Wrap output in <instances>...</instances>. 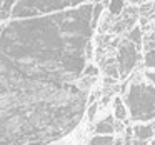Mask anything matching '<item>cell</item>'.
Listing matches in <instances>:
<instances>
[{
	"instance_id": "obj_9",
	"label": "cell",
	"mask_w": 155,
	"mask_h": 145,
	"mask_svg": "<svg viewBox=\"0 0 155 145\" xmlns=\"http://www.w3.org/2000/svg\"><path fill=\"white\" fill-rule=\"evenodd\" d=\"M127 40H130L132 44H135L137 47H140L142 42H143V37H142V30H140L138 27L132 28L130 34H128V37H127Z\"/></svg>"
},
{
	"instance_id": "obj_6",
	"label": "cell",
	"mask_w": 155,
	"mask_h": 145,
	"mask_svg": "<svg viewBox=\"0 0 155 145\" xmlns=\"http://www.w3.org/2000/svg\"><path fill=\"white\" fill-rule=\"evenodd\" d=\"M153 133H155L153 125H137V127H134V135L138 140H152Z\"/></svg>"
},
{
	"instance_id": "obj_11",
	"label": "cell",
	"mask_w": 155,
	"mask_h": 145,
	"mask_svg": "<svg viewBox=\"0 0 155 145\" xmlns=\"http://www.w3.org/2000/svg\"><path fill=\"white\" fill-rule=\"evenodd\" d=\"M145 67L155 68V48H150L145 54Z\"/></svg>"
},
{
	"instance_id": "obj_4",
	"label": "cell",
	"mask_w": 155,
	"mask_h": 145,
	"mask_svg": "<svg viewBox=\"0 0 155 145\" xmlns=\"http://www.w3.org/2000/svg\"><path fill=\"white\" fill-rule=\"evenodd\" d=\"M137 15H138V10H137L135 7H130V10L124 14L120 24L115 25V30H117V32H122V30H125L127 27H132V25L135 24V20H137Z\"/></svg>"
},
{
	"instance_id": "obj_15",
	"label": "cell",
	"mask_w": 155,
	"mask_h": 145,
	"mask_svg": "<svg viewBox=\"0 0 155 145\" xmlns=\"http://www.w3.org/2000/svg\"><path fill=\"white\" fill-rule=\"evenodd\" d=\"M145 77L150 80L152 85H155V72H145Z\"/></svg>"
},
{
	"instance_id": "obj_7",
	"label": "cell",
	"mask_w": 155,
	"mask_h": 145,
	"mask_svg": "<svg viewBox=\"0 0 155 145\" xmlns=\"http://www.w3.org/2000/svg\"><path fill=\"white\" fill-rule=\"evenodd\" d=\"M127 107H125V104L122 102L120 97H115L114 100V117L117 118V120H125L127 118Z\"/></svg>"
},
{
	"instance_id": "obj_13",
	"label": "cell",
	"mask_w": 155,
	"mask_h": 145,
	"mask_svg": "<svg viewBox=\"0 0 155 145\" xmlns=\"http://www.w3.org/2000/svg\"><path fill=\"white\" fill-rule=\"evenodd\" d=\"M122 5H124V0H112V4H110L112 14H120Z\"/></svg>"
},
{
	"instance_id": "obj_14",
	"label": "cell",
	"mask_w": 155,
	"mask_h": 145,
	"mask_svg": "<svg viewBox=\"0 0 155 145\" xmlns=\"http://www.w3.org/2000/svg\"><path fill=\"white\" fill-rule=\"evenodd\" d=\"M95 112H97V104H94V102H92L90 108H88V118H90V120L95 117Z\"/></svg>"
},
{
	"instance_id": "obj_2",
	"label": "cell",
	"mask_w": 155,
	"mask_h": 145,
	"mask_svg": "<svg viewBox=\"0 0 155 145\" xmlns=\"http://www.w3.org/2000/svg\"><path fill=\"white\" fill-rule=\"evenodd\" d=\"M72 7V0H18L12 8V17H34L38 14L58 12Z\"/></svg>"
},
{
	"instance_id": "obj_1",
	"label": "cell",
	"mask_w": 155,
	"mask_h": 145,
	"mask_svg": "<svg viewBox=\"0 0 155 145\" xmlns=\"http://www.w3.org/2000/svg\"><path fill=\"white\" fill-rule=\"evenodd\" d=\"M125 105L135 122H148L155 118V87L152 84H134L125 97Z\"/></svg>"
},
{
	"instance_id": "obj_10",
	"label": "cell",
	"mask_w": 155,
	"mask_h": 145,
	"mask_svg": "<svg viewBox=\"0 0 155 145\" xmlns=\"http://www.w3.org/2000/svg\"><path fill=\"white\" fill-rule=\"evenodd\" d=\"M102 8H104V5L102 4H95L94 7H92V28L97 25V22H98V17H100V12H102Z\"/></svg>"
},
{
	"instance_id": "obj_17",
	"label": "cell",
	"mask_w": 155,
	"mask_h": 145,
	"mask_svg": "<svg viewBox=\"0 0 155 145\" xmlns=\"http://www.w3.org/2000/svg\"><path fill=\"white\" fill-rule=\"evenodd\" d=\"M4 28H5V27H4V25H0V35L4 34Z\"/></svg>"
},
{
	"instance_id": "obj_16",
	"label": "cell",
	"mask_w": 155,
	"mask_h": 145,
	"mask_svg": "<svg viewBox=\"0 0 155 145\" xmlns=\"http://www.w3.org/2000/svg\"><path fill=\"white\" fill-rule=\"evenodd\" d=\"M124 143V140H114V145H122Z\"/></svg>"
},
{
	"instance_id": "obj_12",
	"label": "cell",
	"mask_w": 155,
	"mask_h": 145,
	"mask_svg": "<svg viewBox=\"0 0 155 145\" xmlns=\"http://www.w3.org/2000/svg\"><path fill=\"white\" fill-rule=\"evenodd\" d=\"M153 7H155L153 2H148V4H142V5H140V8H138V14L145 17V15H148L152 10H153Z\"/></svg>"
},
{
	"instance_id": "obj_8",
	"label": "cell",
	"mask_w": 155,
	"mask_h": 145,
	"mask_svg": "<svg viewBox=\"0 0 155 145\" xmlns=\"http://www.w3.org/2000/svg\"><path fill=\"white\" fill-rule=\"evenodd\" d=\"M90 145H114V137L105 133H97L90 140Z\"/></svg>"
},
{
	"instance_id": "obj_5",
	"label": "cell",
	"mask_w": 155,
	"mask_h": 145,
	"mask_svg": "<svg viewBox=\"0 0 155 145\" xmlns=\"http://www.w3.org/2000/svg\"><path fill=\"white\" fill-rule=\"evenodd\" d=\"M95 132L97 133H105L110 135L112 132H115V122H114V115H108L104 120H100L97 125H95Z\"/></svg>"
},
{
	"instance_id": "obj_18",
	"label": "cell",
	"mask_w": 155,
	"mask_h": 145,
	"mask_svg": "<svg viewBox=\"0 0 155 145\" xmlns=\"http://www.w3.org/2000/svg\"><path fill=\"white\" fill-rule=\"evenodd\" d=\"M150 145H155V138L152 137V142H150Z\"/></svg>"
},
{
	"instance_id": "obj_3",
	"label": "cell",
	"mask_w": 155,
	"mask_h": 145,
	"mask_svg": "<svg viewBox=\"0 0 155 145\" xmlns=\"http://www.w3.org/2000/svg\"><path fill=\"white\" fill-rule=\"evenodd\" d=\"M140 58V54L137 50V45L132 44L130 40H124L118 47L117 52V67H118V75L127 77L134 70L135 64Z\"/></svg>"
},
{
	"instance_id": "obj_19",
	"label": "cell",
	"mask_w": 155,
	"mask_h": 145,
	"mask_svg": "<svg viewBox=\"0 0 155 145\" xmlns=\"http://www.w3.org/2000/svg\"><path fill=\"white\" fill-rule=\"evenodd\" d=\"M4 2H5V0H0V8H2V5H4Z\"/></svg>"
}]
</instances>
